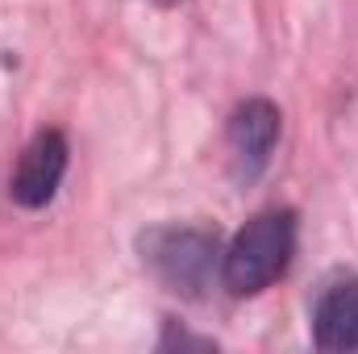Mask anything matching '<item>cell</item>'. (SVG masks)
I'll return each mask as SVG.
<instances>
[{
  "instance_id": "6da1fadb",
  "label": "cell",
  "mask_w": 358,
  "mask_h": 354,
  "mask_svg": "<svg viewBox=\"0 0 358 354\" xmlns=\"http://www.w3.org/2000/svg\"><path fill=\"white\" fill-rule=\"evenodd\" d=\"M142 267L183 300H204L221 279V242L196 225H150L138 234Z\"/></svg>"
},
{
  "instance_id": "3957f363",
  "label": "cell",
  "mask_w": 358,
  "mask_h": 354,
  "mask_svg": "<svg viewBox=\"0 0 358 354\" xmlns=\"http://www.w3.org/2000/svg\"><path fill=\"white\" fill-rule=\"evenodd\" d=\"M279 129H283V117L263 96H250L234 108L229 129H225V146H229V171L242 187L259 183L263 171L271 167V155L279 146Z\"/></svg>"
},
{
  "instance_id": "277c9868",
  "label": "cell",
  "mask_w": 358,
  "mask_h": 354,
  "mask_svg": "<svg viewBox=\"0 0 358 354\" xmlns=\"http://www.w3.org/2000/svg\"><path fill=\"white\" fill-rule=\"evenodd\" d=\"M67 159L71 146L63 138V129H38L29 138V146L17 159V171L8 179V196L21 208H46L59 192V183L67 176Z\"/></svg>"
},
{
  "instance_id": "5b68a950",
  "label": "cell",
  "mask_w": 358,
  "mask_h": 354,
  "mask_svg": "<svg viewBox=\"0 0 358 354\" xmlns=\"http://www.w3.org/2000/svg\"><path fill=\"white\" fill-rule=\"evenodd\" d=\"M317 351H358V275H338L313 304Z\"/></svg>"
},
{
  "instance_id": "7a4b0ae2",
  "label": "cell",
  "mask_w": 358,
  "mask_h": 354,
  "mask_svg": "<svg viewBox=\"0 0 358 354\" xmlns=\"http://www.w3.org/2000/svg\"><path fill=\"white\" fill-rule=\"evenodd\" d=\"M296 255V213L267 208L246 221V229L221 255V288L229 296H259L287 271Z\"/></svg>"
}]
</instances>
